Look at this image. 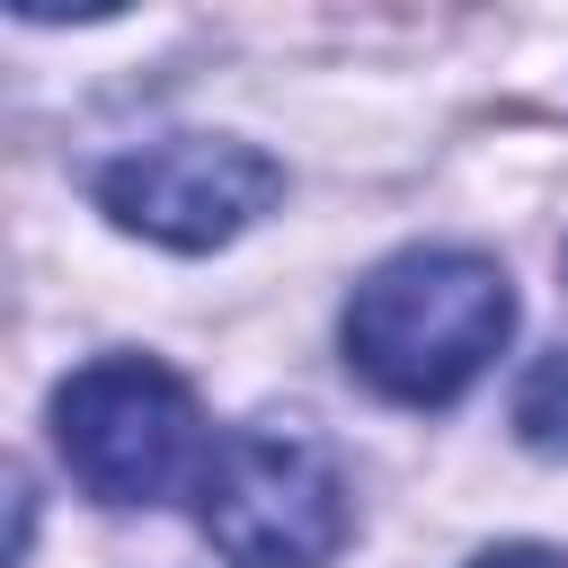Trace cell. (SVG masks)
<instances>
[{
    "label": "cell",
    "mask_w": 568,
    "mask_h": 568,
    "mask_svg": "<svg viewBox=\"0 0 568 568\" xmlns=\"http://www.w3.org/2000/svg\"><path fill=\"white\" fill-rule=\"evenodd\" d=\"M515 328V293L479 248H399L346 302V364L408 408H435L488 373Z\"/></svg>",
    "instance_id": "cell-1"
},
{
    "label": "cell",
    "mask_w": 568,
    "mask_h": 568,
    "mask_svg": "<svg viewBox=\"0 0 568 568\" xmlns=\"http://www.w3.org/2000/svg\"><path fill=\"white\" fill-rule=\"evenodd\" d=\"M53 444H62L71 479L89 497H106V506H160L186 470L204 479V462H213L195 390L151 355L80 364L53 390Z\"/></svg>",
    "instance_id": "cell-2"
},
{
    "label": "cell",
    "mask_w": 568,
    "mask_h": 568,
    "mask_svg": "<svg viewBox=\"0 0 568 568\" xmlns=\"http://www.w3.org/2000/svg\"><path fill=\"white\" fill-rule=\"evenodd\" d=\"M204 541L231 568H320L346 541V479L302 426H231L195 479Z\"/></svg>",
    "instance_id": "cell-3"
},
{
    "label": "cell",
    "mask_w": 568,
    "mask_h": 568,
    "mask_svg": "<svg viewBox=\"0 0 568 568\" xmlns=\"http://www.w3.org/2000/svg\"><path fill=\"white\" fill-rule=\"evenodd\" d=\"M284 195V169L248 142L222 133H178V142H142L115 169H98V204L160 240V248H222L231 231H248L266 204Z\"/></svg>",
    "instance_id": "cell-4"
},
{
    "label": "cell",
    "mask_w": 568,
    "mask_h": 568,
    "mask_svg": "<svg viewBox=\"0 0 568 568\" xmlns=\"http://www.w3.org/2000/svg\"><path fill=\"white\" fill-rule=\"evenodd\" d=\"M515 426H524L532 453H568V346H550V355L524 373V390H515Z\"/></svg>",
    "instance_id": "cell-5"
},
{
    "label": "cell",
    "mask_w": 568,
    "mask_h": 568,
    "mask_svg": "<svg viewBox=\"0 0 568 568\" xmlns=\"http://www.w3.org/2000/svg\"><path fill=\"white\" fill-rule=\"evenodd\" d=\"M470 568H568L559 550H532V541H515V550H488V559H470Z\"/></svg>",
    "instance_id": "cell-6"
}]
</instances>
